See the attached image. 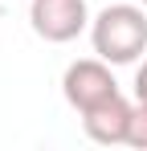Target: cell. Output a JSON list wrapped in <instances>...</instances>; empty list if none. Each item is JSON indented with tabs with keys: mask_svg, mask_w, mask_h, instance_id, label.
I'll return each mask as SVG.
<instances>
[{
	"mask_svg": "<svg viewBox=\"0 0 147 151\" xmlns=\"http://www.w3.org/2000/svg\"><path fill=\"white\" fill-rule=\"evenodd\" d=\"M90 45L110 65H131L147 53V8L143 4H106L90 21Z\"/></svg>",
	"mask_w": 147,
	"mask_h": 151,
	"instance_id": "cell-1",
	"label": "cell"
},
{
	"mask_svg": "<svg viewBox=\"0 0 147 151\" xmlns=\"http://www.w3.org/2000/svg\"><path fill=\"white\" fill-rule=\"evenodd\" d=\"M61 94L70 102L78 114H86V110H94L102 106L106 98H115L122 94L115 74H110V61H102V57H82V61H70L66 65V74H61Z\"/></svg>",
	"mask_w": 147,
	"mask_h": 151,
	"instance_id": "cell-2",
	"label": "cell"
},
{
	"mask_svg": "<svg viewBox=\"0 0 147 151\" xmlns=\"http://www.w3.org/2000/svg\"><path fill=\"white\" fill-rule=\"evenodd\" d=\"M90 8L86 0H33L29 4V25L49 45H66L90 29Z\"/></svg>",
	"mask_w": 147,
	"mask_h": 151,
	"instance_id": "cell-3",
	"label": "cell"
},
{
	"mask_svg": "<svg viewBox=\"0 0 147 151\" xmlns=\"http://www.w3.org/2000/svg\"><path fill=\"white\" fill-rule=\"evenodd\" d=\"M131 110H135V102H127L122 94H115V98H106L102 106H94V110H86V114H82V131H86L94 143H102V147L127 143Z\"/></svg>",
	"mask_w": 147,
	"mask_h": 151,
	"instance_id": "cell-4",
	"label": "cell"
},
{
	"mask_svg": "<svg viewBox=\"0 0 147 151\" xmlns=\"http://www.w3.org/2000/svg\"><path fill=\"white\" fill-rule=\"evenodd\" d=\"M127 147H139V151H147V102H139V98H135V110H131Z\"/></svg>",
	"mask_w": 147,
	"mask_h": 151,
	"instance_id": "cell-5",
	"label": "cell"
},
{
	"mask_svg": "<svg viewBox=\"0 0 147 151\" xmlns=\"http://www.w3.org/2000/svg\"><path fill=\"white\" fill-rule=\"evenodd\" d=\"M135 98L147 102V57H143V65L135 70Z\"/></svg>",
	"mask_w": 147,
	"mask_h": 151,
	"instance_id": "cell-6",
	"label": "cell"
},
{
	"mask_svg": "<svg viewBox=\"0 0 147 151\" xmlns=\"http://www.w3.org/2000/svg\"><path fill=\"white\" fill-rule=\"evenodd\" d=\"M139 4H143V8H147V0H139Z\"/></svg>",
	"mask_w": 147,
	"mask_h": 151,
	"instance_id": "cell-7",
	"label": "cell"
}]
</instances>
